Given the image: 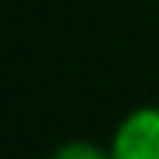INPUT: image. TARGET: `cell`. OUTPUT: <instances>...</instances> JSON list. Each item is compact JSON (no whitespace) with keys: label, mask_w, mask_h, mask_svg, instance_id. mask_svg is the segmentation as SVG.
Here are the masks:
<instances>
[{"label":"cell","mask_w":159,"mask_h":159,"mask_svg":"<svg viewBox=\"0 0 159 159\" xmlns=\"http://www.w3.org/2000/svg\"><path fill=\"white\" fill-rule=\"evenodd\" d=\"M56 159H104V156H97L90 145H69V149H62Z\"/></svg>","instance_id":"7a4b0ae2"},{"label":"cell","mask_w":159,"mask_h":159,"mask_svg":"<svg viewBox=\"0 0 159 159\" xmlns=\"http://www.w3.org/2000/svg\"><path fill=\"white\" fill-rule=\"evenodd\" d=\"M118 159H159V111H142L118 131Z\"/></svg>","instance_id":"6da1fadb"}]
</instances>
